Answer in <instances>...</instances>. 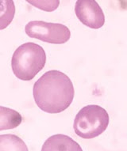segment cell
<instances>
[{
  "mask_svg": "<svg viewBox=\"0 0 127 151\" xmlns=\"http://www.w3.org/2000/svg\"><path fill=\"white\" fill-rule=\"evenodd\" d=\"M41 151H83L77 142L63 134H54L48 138L43 144Z\"/></svg>",
  "mask_w": 127,
  "mask_h": 151,
  "instance_id": "obj_6",
  "label": "cell"
},
{
  "mask_svg": "<svg viewBox=\"0 0 127 151\" xmlns=\"http://www.w3.org/2000/svg\"><path fill=\"white\" fill-rule=\"evenodd\" d=\"M75 14L80 22L87 27L98 29L105 24V14L95 0H76Z\"/></svg>",
  "mask_w": 127,
  "mask_h": 151,
  "instance_id": "obj_5",
  "label": "cell"
},
{
  "mask_svg": "<svg viewBox=\"0 0 127 151\" xmlns=\"http://www.w3.org/2000/svg\"><path fill=\"white\" fill-rule=\"evenodd\" d=\"M33 95L41 110L50 114H57L72 104L75 89L67 74L52 70L45 72L35 82Z\"/></svg>",
  "mask_w": 127,
  "mask_h": 151,
  "instance_id": "obj_1",
  "label": "cell"
},
{
  "mask_svg": "<svg viewBox=\"0 0 127 151\" xmlns=\"http://www.w3.org/2000/svg\"><path fill=\"white\" fill-rule=\"evenodd\" d=\"M25 32L31 38L54 45L65 44L71 37V31L65 25L44 21L28 22L25 26Z\"/></svg>",
  "mask_w": 127,
  "mask_h": 151,
  "instance_id": "obj_4",
  "label": "cell"
},
{
  "mask_svg": "<svg viewBox=\"0 0 127 151\" xmlns=\"http://www.w3.org/2000/svg\"><path fill=\"white\" fill-rule=\"evenodd\" d=\"M45 63V51L41 45L33 42L21 45L11 59L13 73L22 81L32 80L44 68Z\"/></svg>",
  "mask_w": 127,
  "mask_h": 151,
  "instance_id": "obj_2",
  "label": "cell"
},
{
  "mask_svg": "<svg viewBox=\"0 0 127 151\" xmlns=\"http://www.w3.org/2000/svg\"><path fill=\"white\" fill-rule=\"evenodd\" d=\"M110 117L107 110L97 104H89L78 111L73 128L80 138L91 139L102 134L109 125Z\"/></svg>",
  "mask_w": 127,
  "mask_h": 151,
  "instance_id": "obj_3",
  "label": "cell"
},
{
  "mask_svg": "<svg viewBox=\"0 0 127 151\" xmlns=\"http://www.w3.org/2000/svg\"><path fill=\"white\" fill-rule=\"evenodd\" d=\"M22 121V116L15 109L0 105V131L16 128Z\"/></svg>",
  "mask_w": 127,
  "mask_h": 151,
  "instance_id": "obj_7",
  "label": "cell"
},
{
  "mask_svg": "<svg viewBox=\"0 0 127 151\" xmlns=\"http://www.w3.org/2000/svg\"><path fill=\"white\" fill-rule=\"evenodd\" d=\"M30 5L45 12H52L57 10L60 0H25Z\"/></svg>",
  "mask_w": 127,
  "mask_h": 151,
  "instance_id": "obj_10",
  "label": "cell"
},
{
  "mask_svg": "<svg viewBox=\"0 0 127 151\" xmlns=\"http://www.w3.org/2000/svg\"><path fill=\"white\" fill-rule=\"evenodd\" d=\"M0 151H29V150L20 137L6 134L0 135Z\"/></svg>",
  "mask_w": 127,
  "mask_h": 151,
  "instance_id": "obj_8",
  "label": "cell"
},
{
  "mask_svg": "<svg viewBox=\"0 0 127 151\" xmlns=\"http://www.w3.org/2000/svg\"><path fill=\"white\" fill-rule=\"evenodd\" d=\"M15 4L14 0H0V30L5 29L15 17Z\"/></svg>",
  "mask_w": 127,
  "mask_h": 151,
  "instance_id": "obj_9",
  "label": "cell"
}]
</instances>
